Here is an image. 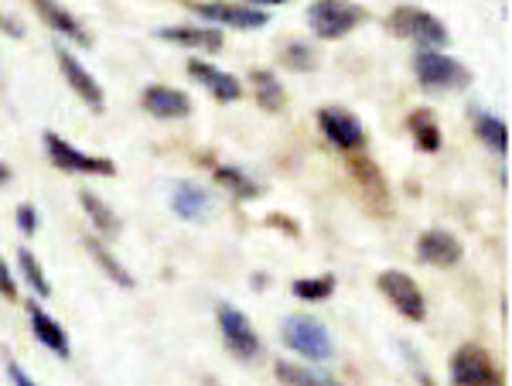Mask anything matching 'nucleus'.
Returning <instances> with one entry per match:
<instances>
[{"label":"nucleus","mask_w":512,"mask_h":386,"mask_svg":"<svg viewBox=\"0 0 512 386\" xmlns=\"http://www.w3.org/2000/svg\"><path fill=\"white\" fill-rule=\"evenodd\" d=\"M280 332H284V346L301 359H308V363H328L332 359V335L315 315H287Z\"/></svg>","instance_id":"1"},{"label":"nucleus","mask_w":512,"mask_h":386,"mask_svg":"<svg viewBox=\"0 0 512 386\" xmlns=\"http://www.w3.org/2000/svg\"><path fill=\"white\" fill-rule=\"evenodd\" d=\"M359 21H366V11L352 0H315L308 7V24L318 38L335 41L345 38Z\"/></svg>","instance_id":"2"},{"label":"nucleus","mask_w":512,"mask_h":386,"mask_svg":"<svg viewBox=\"0 0 512 386\" xmlns=\"http://www.w3.org/2000/svg\"><path fill=\"white\" fill-rule=\"evenodd\" d=\"M216 318H219L222 342H226V349L233 352L236 359H243V363H253V359H260V356H263L260 335H256L253 322H250V318H246L236 305L222 301V305L216 308Z\"/></svg>","instance_id":"3"},{"label":"nucleus","mask_w":512,"mask_h":386,"mask_svg":"<svg viewBox=\"0 0 512 386\" xmlns=\"http://www.w3.org/2000/svg\"><path fill=\"white\" fill-rule=\"evenodd\" d=\"M414 69L424 89H461L472 82V72H468L465 65L444 52H434V48H420Z\"/></svg>","instance_id":"4"},{"label":"nucleus","mask_w":512,"mask_h":386,"mask_svg":"<svg viewBox=\"0 0 512 386\" xmlns=\"http://www.w3.org/2000/svg\"><path fill=\"white\" fill-rule=\"evenodd\" d=\"M45 151H48V158H52L55 168L72 171V175H99V178L117 175V164H113L110 158L79 151V147H72L69 141H62L55 130H48L45 134Z\"/></svg>","instance_id":"5"},{"label":"nucleus","mask_w":512,"mask_h":386,"mask_svg":"<svg viewBox=\"0 0 512 386\" xmlns=\"http://www.w3.org/2000/svg\"><path fill=\"white\" fill-rule=\"evenodd\" d=\"M390 28L400 38H414L417 45H424V48H441V45H448V38H451L444 21H437L434 14H427V11H417V7H396L390 14Z\"/></svg>","instance_id":"6"},{"label":"nucleus","mask_w":512,"mask_h":386,"mask_svg":"<svg viewBox=\"0 0 512 386\" xmlns=\"http://www.w3.org/2000/svg\"><path fill=\"white\" fill-rule=\"evenodd\" d=\"M451 383L454 386H502V373L482 346H461L451 356Z\"/></svg>","instance_id":"7"},{"label":"nucleus","mask_w":512,"mask_h":386,"mask_svg":"<svg viewBox=\"0 0 512 386\" xmlns=\"http://www.w3.org/2000/svg\"><path fill=\"white\" fill-rule=\"evenodd\" d=\"M379 291L390 298V305L400 311L407 322H424L427 305H424V294H420L417 281L403 270H383L379 274Z\"/></svg>","instance_id":"8"},{"label":"nucleus","mask_w":512,"mask_h":386,"mask_svg":"<svg viewBox=\"0 0 512 386\" xmlns=\"http://www.w3.org/2000/svg\"><path fill=\"white\" fill-rule=\"evenodd\" d=\"M318 130L325 134L328 144L338 147V151H359V147H366V127H362L349 110H342V106H321Z\"/></svg>","instance_id":"9"},{"label":"nucleus","mask_w":512,"mask_h":386,"mask_svg":"<svg viewBox=\"0 0 512 386\" xmlns=\"http://www.w3.org/2000/svg\"><path fill=\"white\" fill-rule=\"evenodd\" d=\"M192 11L198 18H205L212 24H226V28H236V31H253V28H267L270 24V14L253 4H222V0H212V4H192Z\"/></svg>","instance_id":"10"},{"label":"nucleus","mask_w":512,"mask_h":386,"mask_svg":"<svg viewBox=\"0 0 512 386\" xmlns=\"http://www.w3.org/2000/svg\"><path fill=\"white\" fill-rule=\"evenodd\" d=\"M55 59H59V69H62V76L65 82H69L72 89H76V96L82 103H89V110H96V113H103V89H99V82L93 72L82 65L76 55L69 52V48H62V45H55Z\"/></svg>","instance_id":"11"},{"label":"nucleus","mask_w":512,"mask_h":386,"mask_svg":"<svg viewBox=\"0 0 512 386\" xmlns=\"http://www.w3.org/2000/svg\"><path fill=\"white\" fill-rule=\"evenodd\" d=\"M188 76H192L198 86H205V93H212L219 103H236L243 96V82H239L233 72H222L209 62H188Z\"/></svg>","instance_id":"12"},{"label":"nucleus","mask_w":512,"mask_h":386,"mask_svg":"<svg viewBox=\"0 0 512 386\" xmlns=\"http://www.w3.org/2000/svg\"><path fill=\"white\" fill-rule=\"evenodd\" d=\"M461 240L448 229H427L417 240V257L431 267H454L461 260Z\"/></svg>","instance_id":"13"},{"label":"nucleus","mask_w":512,"mask_h":386,"mask_svg":"<svg viewBox=\"0 0 512 386\" xmlns=\"http://www.w3.org/2000/svg\"><path fill=\"white\" fill-rule=\"evenodd\" d=\"M171 209H175V216L185 219V223H202L212 212V195L198 182H178L171 188Z\"/></svg>","instance_id":"14"},{"label":"nucleus","mask_w":512,"mask_h":386,"mask_svg":"<svg viewBox=\"0 0 512 386\" xmlns=\"http://www.w3.org/2000/svg\"><path fill=\"white\" fill-rule=\"evenodd\" d=\"M144 110L158 120H181V117L192 113V100H188V93H181V89L147 86L144 89Z\"/></svg>","instance_id":"15"},{"label":"nucleus","mask_w":512,"mask_h":386,"mask_svg":"<svg viewBox=\"0 0 512 386\" xmlns=\"http://www.w3.org/2000/svg\"><path fill=\"white\" fill-rule=\"evenodd\" d=\"M28 318H31V332H35V339L45 346L48 352H55L59 359H69L72 356V342H69V332L55 322L52 315H48L45 308L38 305H28Z\"/></svg>","instance_id":"16"},{"label":"nucleus","mask_w":512,"mask_h":386,"mask_svg":"<svg viewBox=\"0 0 512 386\" xmlns=\"http://www.w3.org/2000/svg\"><path fill=\"white\" fill-rule=\"evenodd\" d=\"M35 11L41 14V21H45L48 28L59 31L62 38H69L72 45L89 48V35H86V28H82L76 14H69L62 4H55V0H35Z\"/></svg>","instance_id":"17"},{"label":"nucleus","mask_w":512,"mask_h":386,"mask_svg":"<svg viewBox=\"0 0 512 386\" xmlns=\"http://www.w3.org/2000/svg\"><path fill=\"white\" fill-rule=\"evenodd\" d=\"M161 41L181 48H198V52H219L222 31L219 28H198V24H178V28H158Z\"/></svg>","instance_id":"18"},{"label":"nucleus","mask_w":512,"mask_h":386,"mask_svg":"<svg viewBox=\"0 0 512 386\" xmlns=\"http://www.w3.org/2000/svg\"><path fill=\"white\" fill-rule=\"evenodd\" d=\"M79 205L86 209L89 223H93L103 236H117V233H120V223H117V216H113V209H110V205H106L103 199H99L96 192L82 188V192H79Z\"/></svg>","instance_id":"19"},{"label":"nucleus","mask_w":512,"mask_h":386,"mask_svg":"<svg viewBox=\"0 0 512 386\" xmlns=\"http://www.w3.org/2000/svg\"><path fill=\"white\" fill-rule=\"evenodd\" d=\"M410 134H414L420 151H427V154L441 151V127H437L431 110H417L414 117H410Z\"/></svg>","instance_id":"20"},{"label":"nucleus","mask_w":512,"mask_h":386,"mask_svg":"<svg viewBox=\"0 0 512 386\" xmlns=\"http://www.w3.org/2000/svg\"><path fill=\"white\" fill-rule=\"evenodd\" d=\"M253 93H256V100H260L263 110H280L284 100H287L280 79L274 76V72H267V69H256L253 72Z\"/></svg>","instance_id":"21"},{"label":"nucleus","mask_w":512,"mask_h":386,"mask_svg":"<svg viewBox=\"0 0 512 386\" xmlns=\"http://www.w3.org/2000/svg\"><path fill=\"white\" fill-rule=\"evenodd\" d=\"M475 130H478V141H485V147H492V151H499V154L509 151V127L499 117H492V113H478Z\"/></svg>","instance_id":"22"},{"label":"nucleus","mask_w":512,"mask_h":386,"mask_svg":"<svg viewBox=\"0 0 512 386\" xmlns=\"http://www.w3.org/2000/svg\"><path fill=\"white\" fill-rule=\"evenodd\" d=\"M216 182L226 185L229 192L239 195V199H256V195H260V185H256L243 168H236V164H219V168H216Z\"/></svg>","instance_id":"23"},{"label":"nucleus","mask_w":512,"mask_h":386,"mask_svg":"<svg viewBox=\"0 0 512 386\" xmlns=\"http://www.w3.org/2000/svg\"><path fill=\"white\" fill-rule=\"evenodd\" d=\"M86 250H89V257H93V260H96V264H99V267H103V270H106V274H110V277H113V281H117L120 287H134V277H130V270H127V267H123V264H120V260H117V257H113V253H110V250H106V246H103V243H99V240H86Z\"/></svg>","instance_id":"24"},{"label":"nucleus","mask_w":512,"mask_h":386,"mask_svg":"<svg viewBox=\"0 0 512 386\" xmlns=\"http://www.w3.org/2000/svg\"><path fill=\"white\" fill-rule=\"evenodd\" d=\"M291 294L301 301H328L335 294V277L321 274V277H301V281L291 284Z\"/></svg>","instance_id":"25"},{"label":"nucleus","mask_w":512,"mask_h":386,"mask_svg":"<svg viewBox=\"0 0 512 386\" xmlns=\"http://www.w3.org/2000/svg\"><path fill=\"white\" fill-rule=\"evenodd\" d=\"M18 264H21L24 281L31 284V291H35L38 298H48V294H52V284H48V277H45V270H41V264L35 260V253L18 250Z\"/></svg>","instance_id":"26"},{"label":"nucleus","mask_w":512,"mask_h":386,"mask_svg":"<svg viewBox=\"0 0 512 386\" xmlns=\"http://www.w3.org/2000/svg\"><path fill=\"white\" fill-rule=\"evenodd\" d=\"M280 59H284L287 69H294V72H311L318 65V55H315V48H311L308 41H291Z\"/></svg>","instance_id":"27"},{"label":"nucleus","mask_w":512,"mask_h":386,"mask_svg":"<svg viewBox=\"0 0 512 386\" xmlns=\"http://www.w3.org/2000/svg\"><path fill=\"white\" fill-rule=\"evenodd\" d=\"M277 380L284 386H321V376L308 373V366L297 363H277Z\"/></svg>","instance_id":"28"},{"label":"nucleus","mask_w":512,"mask_h":386,"mask_svg":"<svg viewBox=\"0 0 512 386\" xmlns=\"http://www.w3.org/2000/svg\"><path fill=\"white\" fill-rule=\"evenodd\" d=\"M14 219H18V229L24 236H31L38 229V212H35V205H28V202L18 205V216Z\"/></svg>","instance_id":"29"},{"label":"nucleus","mask_w":512,"mask_h":386,"mask_svg":"<svg viewBox=\"0 0 512 386\" xmlns=\"http://www.w3.org/2000/svg\"><path fill=\"white\" fill-rule=\"evenodd\" d=\"M7 380H11V386H38L28 373H24V369H21L18 363H14L11 356H7Z\"/></svg>","instance_id":"30"},{"label":"nucleus","mask_w":512,"mask_h":386,"mask_svg":"<svg viewBox=\"0 0 512 386\" xmlns=\"http://www.w3.org/2000/svg\"><path fill=\"white\" fill-rule=\"evenodd\" d=\"M0 291H4L7 298H18V281L11 277V270H7L4 260H0Z\"/></svg>","instance_id":"31"},{"label":"nucleus","mask_w":512,"mask_h":386,"mask_svg":"<svg viewBox=\"0 0 512 386\" xmlns=\"http://www.w3.org/2000/svg\"><path fill=\"white\" fill-rule=\"evenodd\" d=\"M0 28H4L11 38H24V24L14 21V18H7V14H0Z\"/></svg>","instance_id":"32"},{"label":"nucleus","mask_w":512,"mask_h":386,"mask_svg":"<svg viewBox=\"0 0 512 386\" xmlns=\"http://www.w3.org/2000/svg\"><path fill=\"white\" fill-rule=\"evenodd\" d=\"M7 182H11V168H7V164L0 161V185H7Z\"/></svg>","instance_id":"33"},{"label":"nucleus","mask_w":512,"mask_h":386,"mask_svg":"<svg viewBox=\"0 0 512 386\" xmlns=\"http://www.w3.org/2000/svg\"><path fill=\"white\" fill-rule=\"evenodd\" d=\"M250 4H263V7H274V4H287V0H250Z\"/></svg>","instance_id":"34"},{"label":"nucleus","mask_w":512,"mask_h":386,"mask_svg":"<svg viewBox=\"0 0 512 386\" xmlns=\"http://www.w3.org/2000/svg\"><path fill=\"white\" fill-rule=\"evenodd\" d=\"M321 386H342V383H338V380H321Z\"/></svg>","instance_id":"35"}]
</instances>
